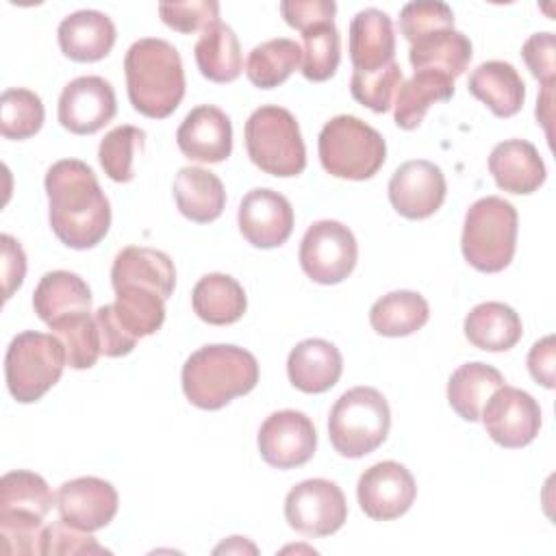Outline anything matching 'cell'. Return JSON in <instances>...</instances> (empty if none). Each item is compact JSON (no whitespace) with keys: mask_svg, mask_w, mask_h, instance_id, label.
Masks as SVG:
<instances>
[{"mask_svg":"<svg viewBox=\"0 0 556 556\" xmlns=\"http://www.w3.org/2000/svg\"><path fill=\"white\" fill-rule=\"evenodd\" d=\"M350 61L354 70L371 72L389 65L395 54L391 17L380 9H363L350 22Z\"/></svg>","mask_w":556,"mask_h":556,"instance_id":"22","label":"cell"},{"mask_svg":"<svg viewBox=\"0 0 556 556\" xmlns=\"http://www.w3.org/2000/svg\"><path fill=\"white\" fill-rule=\"evenodd\" d=\"M473 98L484 102L493 115L513 117L526 100V85L519 72L506 61L480 63L467 83Z\"/></svg>","mask_w":556,"mask_h":556,"instance_id":"25","label":"cell"},{"mask_svg":"<svg viewBox=\"0 0 556 556\" xmlns=\"http://www.w3.org/2000/svg\"><path fill=\"white\" fill-rule=\"evenodd\" d=\"M115 24L109 15L83 9L61 20L56 39L61 52L78 63H93L104 59L115 43Z\"/></svg>","mask_w":556,"mask_h":556,"instance_id":"20","label":"cell"},{"mask_svg":"<svg viewBox=\"0 0 556 556\" xmlns=\"http://www.w3.org/2000/svg\"><path fill=\"white\" fill-rule=\"evenodd\" d=\"M193 313L211 326H228L243 317L248 300L243 287L228 274H206L191 291Z\"/></svg>","mask_w":556,"mask_h":556,"instance_id":"28","label":"cell"},{"mask_svg":"<svg viewBox=\"0 0 556 556\" xmlns=\"http://www.w3.org/2000/svg\"><path fill=\"white\" fill-rule=\"evenodd\" d=\"M443 28H454V13L445 2L417 0L404 4L400 11V33L408 43Z\"/></svg>","mask_w":556,"mask_h":556,"instance_id":"42","label":"cell"},{"mask_svg":"<svg viewBox=\"0 0 556 556\" xmlns=\"http://www.w3.org/2000/svg\"><path fill=\"white\" fill-rule=\"evenodd\" d=\"M400 85H402V67L395 61L371 72L354 70L350 78L352 98L358 104L371 109L374 113L389 111L393 93L400 89Z\"/></svg>","mask_w":556,"mask_h":556,"instance_id":"41","label":"cell"},{"mask_svg":"<svg viewBox=\"0 0 556 556\" xmlns=\"http://www.w3.org/2000/svg\"><path fill=\"white\" fill-rule=\"evenodd\" d=\"M193 54L202 76L213 83H232L243 70L239 39L235 30L222 22H215L202 30Z\"/></svg>","mask_w":556,"mask_h":556,"instance_id":"32","label":"cell"},{"mask_svg":"<svg viewBox=\"0 0 556 556\" xmlns=\"http://www.w3.org/2000/svg\"><path fill=\"white\" fill-rule=\"evenodd\" d=\"M358 258L354 232L334 219H321L308 226L300 243V265L304 274L319 285L345 280Z\"/></svg>","mask_w":556,"mask_h":556,"instance_id":"9","label":"cell"},{"mask_svg":"<svg viewBox=\"0 0 556 556\" xmlns=\"http://www.w3.org/2000/svg\"><path fill=\"white\" fill-rule=\"evenodd\" d=\"M33 308L43 324L54 326L63 319L91 313V291L78 274L54 269L43 274L35 287Z\"/></svg>","mask_w":556,"mask_h":556,"instance_id":"23","label":"cell"},{"mask_svg":"<svg viewBox=\"0 0 556 556\" xmlns=\"http://www.w3.org/2000/svg\"><path fill=\"white\" fill-rule=\"evenodd\" d=\"M528 369L530 376L541 382L545 389H554V337L536 341L528 352Z\"/></svg>","mask_w":556,"mask_h":556,"instance_id":"50","label":"cell"},{"mask_svg":"<svg viewBox=\"0 0 556 556\" xmlns=\"http://www.w3.org/2000/svg\"><path fill=\"white\" fill-rule=\"evenodd\" d=\"M43 126L41 98L30 89H7L0 96V132L4 139H28Z\"/></svg>","mask_w":556,"mask_h":556,"instance_id":"38","label":"cell"},{"mask_svg":"<svg viewBox=\"0 0 556 556\" xmlns=\"http://www.w3.org/2000/svg\"><path fill=\"white\" fill-rule=\"evenodd\" d=\"M447 185L439 165L417 159L402 163L389 180V202L406 219H426L445 200Z\"/></svg>","mask_w":556,"mask_h":556,"instance_id":"15","label":"cell"},{"mask_svg":"<svg viewBox=\"0 0 556 556\" xmlns=\"http://www.w3.org/2000/svg\"><path fill=\"white\" fill-rule=\"evenodd\" d=\"M128 100L146 117H169L185 96V70L178 50L156 37L135 41L124 56Z\"/></svg>","mask_w":556,"mask_h":556,"instance_id":"2","label":"cell"},{"mask_svg":"<svg viewBox=\"0 0 556 556\" xmlns=\"http://www.w3.org/2000/svg\"><path fill=\"white\" fill-rule=\"evenodd\" d=\"M146 146V132L137 126H117L104 135L98 148V159L104 174L115 182H130L135 178V156Z\"/></svg>","mask_w":556,"mask_h":556,"instance_id":"39","label":"cell"},{"mask_svg":"<svg viewBox=\"0 0 556 556\" xmlns=\"http://www.w3.org/2000/svg\"><path fill=\"white\" fill-rule=\"evenodd\" d=\"M417 484L413 473L395 463L382 460L365 469L356 484V497L363 513L376 521L402 517L415 502Z\"/></svg>","mask_w":556,"mask_h":556,"instance_id":"13","label":"cell"},{"mask_svg":"<svg viewBox=\"0 0 556 556\" xmlns=\"http://www.w3.org/2000/svg\"><path fill=\"white\" fill-rule=\"evenodd\" d=\"M113 289L124 285H137L156 291L163 300L174 293L176 269L174 261L154 248L128 245L117 252L111 267Z\"/></svg>","mask_w":556,"mask_h":556,"instance_id":"24","label":"cell"},{"mask_svg":"<svg viewBox=\"0 0 556 556\" xmlns=\"http://www.w3.org/2000/svg\"><path fill=\"white\" fill-rule=\"evenodd\" d=\"M43 519L30 515H0V549L7 556L43 554Z\"/></svg>","mask_w":556,"mask_h":556,"instance_id":"43","label":"cell"},{"mask_svg":"<svg viewBox=\"0 0 556 556\" xmlns=\"http://www.w3.org/2000/svg\"><path fill=\"white\" fill-rule=\"evenodd\" d=\"M245 150L250 161L265 174L291 178L306 167V148L291 111L261 106L245 122Z\"/></svg>","mask_w":556,"mask_h":556,"instance_id":"7","label":"cell"},{"mask_svg":"<svg viewBox=\"0 0 556 556\" xmlns=\"http://www.w3.org/2000/svg\"><path fill=\"white\" fill-rule=\"evenodd\" d=\"M115 91L102 76H78L59 96V122L74 135L98 132L115 117Z\"/></svg>","mask_w":556,"mask_h":556,"instance_id":"14","label":"cell"},{"mask_svg":"<svg viewBox=\"0 0 556 556\" xmlns=\"http://www.w3.org/2000/svg\"><path fill=\"white\" fill-rule=\"evenodd\" d=\"M486 434L502 447L515 450L532 443L541 428L539 402L510 384H502L480 413Z\"/></svg>","mask_w":556,"mask_h":556,"instance_id":"11","label":"cell"},{"mask_svg":"<svg viewBox=\"0 0 556 556\" xmlns=\"http://www.w3.org/2000/svg\"><path fill=\"white\" fill-rule=\"evenodd\" d=\"M465 337L471 345L486 352H506L523 334L521 317L504 302H482L465 317Z\"/></svg>","mask_w":556,"mask_h":556,"instance_id":"27","label":"cell"},{"mask_svg":"<svg viewBox=\"0 0 556 556\" xmlns=\"http://www.w3.org/2000/svg\"><path fill=\"white\" fill-rule=\"evenodd\" d=\"M454 96V80L432 70H415V74L400 85L395 96V124L413 130L421 124L426 111L434 102H447Z\"/></svg>","mask_w":556,"mask_h":556,"instance_id":"30","label":"cell"},{"mask_svg":"<svg viewBox=\"0 0 556 556\" xmlns=\"http://www.w3.org/2000/svg\"><path fill=\"white\" fill-rule=\"evenodd\" d=\"M556 39L554 33H534L526 39L521 46V56L534 78H539L541 85H552L556 74Z\"/></svg>","mask_w":556,"mask_h":556,"instance_id":"46","label":"cell"},{"mask_svg":"<svg viewBox=\"0 0 556 556\" xmlns=\"http://www.w3.org/2000/svg\"><path fill=\"white\" fill-rule=\"evenodd\" d=\"M302 65V46L293 39L278 37L252 48L245 61V74L258 89L282 85Z\"/></svg>","mask_w":556,"mask_h":556,"instance_id":"34","label":"cell"},{"mask_svg":"<svg viewBox=\"0 0 556 556\" xmlns=\"http://www.w3.org/2000/svg\"><path fill=\"white\" fill-rule=\"evenodd\" d=\"M321 167L345 180H367L384 165L382 135L354 115H337L324 124L317 141Z\"/></svg>","mask_w":556,"mask_h":556,"instance_id":"6","label":"cell"},{"mask_svg":"<svg viewBox=\"0 0 556 556\" xmlns=\"http://www.w3.org/2000/svg\"><path fill=\"white\" fill-rule=\"evenodd\" d=\"M43 554H109L89 532L63 519L43 530Z\"/></svg>","mask_w":556,"mask_h":556,"instance_id":"45","label":"cell"},{"mask_svg":"<svg viewBox=\"0 0 556 556\" xmlns=\"http://www.w3.org/2000/svg\"><path fill=\"white\" fill-rule=\"evenodd\" d=\"M2 243V285H4V300H9L13 295L15 289H20V285L24 282V274H26V254L20 245V241H15L11 235H2L0 237Z\"/></svg>","mask_w":556,"mask_h":556,"instance_id":"49","label":"cell"},{"mask_svg":"<svg viewBox=\"0 0 556 556\" xmlns=\"http://www.w3.org/2000/svg\"><path fill=\"white\" fill-rule=\"evenodd\" d=\"M172 191L178 211L195 224L215 222L226 206L222 180L204 167L189 165L178 169Z\"/></svg>","mask_w":556,"mask_h":556,"instance_id":"26","label":"cell"},{"mask_svg":"<svg viewBox=\"0 0 556 556\" xmlns=\"http://www.w3.org/2000/svg\"><path fill=\"white\" fill-rule=\"evenodd\" d=\"M48 219L56 239L72 250L98 245L111 226V204L93 169L78 159H63L46 172Z\"/></svg>","mask_w":556,"mask_h":556,"instance_id":"1","label":"cell"},{"mask_svg":"<svg viewBox=\"0 0 556 556\" xmlns=\"http://www.w3.org/2000/svg\"><path fill=\"white\" fill-rule=\"evenodd\" d=\"M552 85H541L543 93H541V98L536 102V117L545 126V130H547V124L552 119ZM547 135H549V130H547Z\"/></svg>","mask_w":556,"mask_h":556,"instance_id":"51","label":"cell"},{"mask_svg":"<svg viewBox=\"0 0 556 556\" xmlns=\"http://www.w3.org/2000/svg\"><path fill=\"white\" fill-rule=\"evenodd\" d=\"M113 313L122 328L139 341L141 337L154 334L165 321V300L146 287L124 285L115 289Z\"/></svg>","mask_w":556,"mask_h":556,"instance_id":"35","label":"cell"},{"mask_svg":"<svg viewBox=\"0 0 556 556\" xmlns=\"http://www.w3.org/2000/svg\"><path fill=\"white\" fill-rule=\"evenodd\" d=\"M93 317H96V324H98L100 350H102L104 356L117 358V356H126V354H130L135 350L137 341L117 321V317L113 313V304L100 306Z\"/></svg>","mask_w":556,"mask_h":556,"instance_id":"48","label":"cell"},{"mask_svg":"<svg viewBox=\"0 0 556 556\" xmlns=\"http://www.w3.org/2000/svg\"><path fill=\"white\" fill-rule=\"evenodd\" d=\"M117 491L111 482L83 476L70 482H63L56 491V508L65 523L93 532L109 526L117 513Z\"/></svg>","mask_w":556,"mask_h":556,"instance_id":"17","label":"cell"},{"mask_svg":"<svg viewBox=\"0 0 556 556\" xmlns=\"http://www.w3.org/2000/svg\"><path fill=\"white\" fill-rule=\"evenodd\" d=\"M258 452L261 458L276 469H293L308 463L317 447V432L311 421L300 410H276L271 413L258 430Z\"/></svg>","mask_w":556,"mask_h":556,"instance_id":"12","label":"cell"},{"mask_svg":"<svg viewBox=\"0 0 556 556\" xmlns=\"http://www.w3.org/2000/svg\"><path fill=\"white\" fill-rule=\"evenodd\" d=\"M408 61L415 70H432L454 80L471 61V41L456 28H443L410 43Z\"/></svg>","mask_w":556,"mask_h":556,"instance_id":"29","label":"cell"},{"mask_svg":"<svg viewBox=\"0 0 556 556\" xmlns=\"http://www.w3.org/2000/svg\"><path fill=\"white\" fill-rule=\"evenodd\" d=\"M489 172L502 191L528 195L545 182V163L526 139H508L493 148Z\"/></svg>","mask_w":556,"mask_h":556,"instance_id":"19","label":"cell"},{"mask_svg":"<svg viewBox=\"0 0 556 556\" xmlns=\"http://www.w3.org/2000/svg\"><path fill=\"white\" fill-rule=\"evenodd\" d=\"M65 363V348L54 334L37 330L15 334L4 356L9 393L20 404L41 400L59 382Z\"/></svg>","mask_w":556,"mask_h":556,"instance_id":"8","label":"cell"},{"mask_svg":"<svg viewBox=\"0 0 556 556\" xmlns=\"http://www.w3.org/2000/svg\"><path fill=\"white\" fill-rule=\"evenodd\" d=\"M159 15L169 28L178 33H195L219 22V4L215 0L161 2Z\"/></svg>","mask_w":556,"mask_h":556,"instance_id":"44","label":"cell"},{"mask_svg":"<svg viewBox=\"0 0 556 556\" xmlns=\"http://www.w3.org/2000/svg\"><path fill=\"white\" fill-rule=\"evenodd\" d=\"M237 222L248 243L261 250H269L282 245L291 237L293 208L282 193L258 187L243 195Z\"/></svg>","mask_w":556,"mask_h":556,"instance_id":"16","label":"cell"},{"mask_svg":"<svg viewBox=\"0 0 556 556\" xmlns=\"http://www.w3.org/2000/svg\"><path fill=\"white\" fill-rule=\"evenodd\" d=\"M54 504L48 482L33 471H9L0 480V515H30L43 519Z\"/></svg>","mask_w":556,"mask_h":556,"instance_id":"36","label":"cell"},{"mask_svg":"<svg viewBox=\"0 0 556 556\" xmlns=\"http://www.w3.org/2000/svg\"><path fill=\"white\" fill-rule=\"evenodd\" d=\"M50 330L63 343L70 367L89 369L96 365L102 350H100L98 324H96V317H91V313L63 319L50 326Z\"/></svg>","mask_w":556,"mask_h":556,"instance_id":"40","label":"cell"},{"mask_svg":"<svg viewBox=\"0 0 556 556\" xmlns=\"http://www.w3.org/2000/svg\"><path fill=\"white\" fill-rule=\"evenodd\" d=\"M176 143L189 161L222 163L232 152V124L222 109L200 104L178 126Z\"/></svg>","mask_w":556,"mask_h":556,"instance_id":"18","label":"cell"},{"mask_svg":"<svg viewBox=\"0 0 556 556\" xmlns=\"http://www.w3.org/2000/svg\"><path fill=\"white\" fill-rule=\"evenodd\" d=\"M430 306L417 291H391L374 302L369 311L371 328L382 337H406L426 326Z\"/></svg>","mask_w":556,"mask_h":556,"instance_id":"33","label":"cell"},{"mask_svg":"<svg viewBox=\"0 0 556 556\" xmlns=\"http://www.w3.org/2000/svg\"><path fill=\"white\" fill-rule=\"evenodd\" d=\"M504 384V376L486 363H465L447 380V402L465 421H478L486 400Z\"/></svg>","mask_w":556,"mask_h":556,"instance_id":"31","label":"cell"},{"mask_svg":"<svg viewBox=\"0 0 556 556\" xmlns=\"http://www.w3.org/2000/svg\"><path fill=\"white\" fill-rule=\"evenodd\" d=\"M182 391L202 410L224 408L258 382V363L239 345L213 343L195 350L182 365Z\"/></svg>","mask_w":556,"mask_h":556,"instance_id":"3","label":"cell"},{"mask_svg":"<svg viewBox=\"0 0 556 556\" xmlns=\"http://www.w3.org/2000/svg\"><path fill=\"white\" fill-rule=\"evenodd\" d=\"M341 371V352L326 339H304L287 358L289 382L302 393H324L332 389L339 382Z\"/></svg>","mask_w":556,"mask_h":556,"instance_id":"21","label":"cell"},{"mask_svg":"<svg viewBox=\"0 0 556 556\" xmlns=\"http://www.w3.org/2000/svg\"><path fill=\"white\" fill-rule=\"evenodd\" d=\"M391 428V410L384 395L374 387H354L332 406L328 437L345 458H361L382 445Z\"/></svg>","mask_w":556,"mask_h":556,"instance_id":"5","label":"cell"},{"mask_svg":"<svg viewBox=\"0 0 556 556\" xmlns=\"http://www.w3.org/2000/svg\"><path fill=\"white\" fill-rule=\"evenodd\" d=\"M302 74L306 80L324 83L334 76L341 61V37L334 22L315 24L302 33Z\"/></svg>","mask_w":556,"mask_h":556,"instance_id":"37","label":"cell"},{"mask_svg":"<svg viewBox=\"0 0 556 556\" xmlns=\"http://www.w3.org/2000/svg\"><path fill=\"white\" fill-rule=\"evenodd\" d=\"M280 13L291 28L304 33L315 24L332 22L337 4L332 0H285L280 2Z\"/></svg>","mask_w":556,"mask_h":556,"instance_id":"47","label":"cell"},{"mask_svg":"<svg viewBox=\"0 0 556 556\" xmlns=\"http://www.w3.org/2000/svg\"><path fill=\"white\" fill-rule=\"evenodd\" d=\"M287 523L304 536L334 534L348 519L343 491L324 478H311L295 484L285 497Z\"/></svg>","mask_w":556,"mask_h":556,"instance_id":"10","label":"cell"},{"mask_svg":"<svg viewBox=\"0 0 556 556\" xmlns=\"http://www.w3.org/2000/svg\"><path fill=\"white\" fill-rule=\"evenodd\" d=\"M517 211L508 200L500 195L476 200L463 224L460 248L465 261L484 274L508 267L517 248Z\"/></svg>","mask_w":556,"mask_h":556,"instance_id":"4","label":"cell"}]
</instances>
